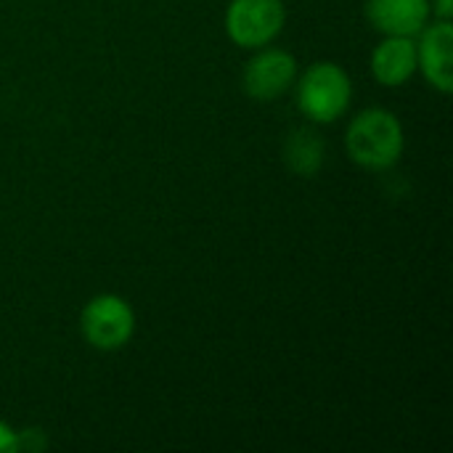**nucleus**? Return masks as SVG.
Here are the masks:
<instances>
[{
    "instance_id": "nucleus-1",
    "label": "nucleus",
    "mask_w": 453,
    "mask_h": 453,
    "mask_svg": "<svg viewBox=\"0 0 453 453\" xmlns=\"http://www.w3.org/2000/svg\"><path fill=\"white\" fill-rule=\"evenodd\" d=\"M348 157L364 170H390L398 165L406 149V135L401 119L382 106H372L358 111L345 130Z\"/></svg>"
},
{
    "instance_id": "nucleus-2",
    "label": "nucleus",
    "mask_w": 453,
    "mask_h": 453,
    "mask_svg": "<svg viewBox=\"0 0 453 453\" xmlns=\"http://www.w3.org/2000/svg\"><path fill=\"white\" fill-rule=\"evenodd\" d=\"M295 101L305 119L316 125L337 122L353 101V80L334 61H316L295 80Z\"/></svg>"
},
{
    "instance_id": "nucleus-3",
    "label": "nucleus",
    "mask_w": 453,
    "mask_h": 453,
    "mask_svg": "<svg viewBox=\"0 0 453 453\" xmlns=\"http://www.w3.org/2000/svg\"><path fill=\"white\" fill-rule=\"evenodd\" d=\"M80 332L85 342L101 353L122 350L135 334V311L119 295H96L80 313Z\"/></svg>"
},
{
    "instance_id": "nucleus-4",
    "label": "nucleus",
    "mask_w": 453,
    "mask_h": 453,
    "mask_svg": "<svg viewBox=\"0 0 453 453\" xmlns=\"http://www.w3.org/2000/svg\"><path fill=\"white\" fill-rule=\"evenodd\" d=\"M287 24L284 0H231L226 8V32L234 45L257 50L271 45Z\"/></svg>"
},
{
    "instance_id": "nucleus-5",
    "label": "nucleus",
    "mask_w": 453,
    "mask_h": 453,
    "mask_svg": "<svg viewBox=\"0 0 453 453\" xmlns=\"http://www.w3.org/2000/svg\"><path fill=\"white\" fill-rule=\"evenodd\" d=\"M297 74V58L289 50L263 45L244 64L242 85L255 101H276L295 85Z\"/></svg>"
},
{
    "instance_id": "nucleus-6",
    "label": "nucleus",
    "mask_w": 453,
    "mask_h": 453,
    "mask_svg": "<svg viewBox=\"0 0 453 453\" xmlns=\"http://www.w3.org/2000/svg\"><path fill=\"white\" fill-rule=\"evenodd\" d=\"M417 72L438 93L453 90V24L449 19H433L417 37Z\"/></svg>"
},
{
    "instance_id": "nucleus-7",
    "label": "nucleus",
    "mask_w": 453,
    "mask_h": 453,
    "mask_svg": "<svg viewBox=\"0 0 453 453\" xmlns=\"http://www.w3.org/2000/svg\"><path fill=\"white\" fill-rule=\"evenodd\" d=\"M366 19L369 24L385 37H417L430 21L433 8L430 0H366Z\"/></svg>"
},
{
    "instance_id": "nucleus-8",
    "label": "nucleus",
    "mask_w": 453,
    "mask_h": 453,
    "mask_svg": "<svg viewBox=\"0 0 453 453\" xmlns=\"http://www.w3.org/2000/svg\"><path fill=\"white\" fill-rule=\"evenodd\" d=\"M372 74L385 88H401L417 74V40L385 35L372 50Z\"/></svg>"
},
{
    "instance_id": "nucleus-9",
    "label": "nucleus",
    "mask_w": 453,
    "mask_h": 453,
    "mask_svg": "<svg viewBox=\"0 0 453 453\" xmlns=\"http://www.w3.org/2000/svg\"><path fill=\"white\" fill-rule=\"evenodd\" d=\"M284 162L292 173L311 178L324 167V138L311 127H297L284 141Z\"/></svg>"
},
{
    "instance_id": "nucleus-10",
    "label": "nucleus",
    "mask_w": 453,
    "mask_h": 453,
    "mask_svg": "<svg viewBox=\"0 0 453 453\" xmlns=\"http://www.w3.org/2000/svg\"><path fill=\"white\" fill-rule=\"evenodd\" d=\"M13 451H16V430L0 419V453H13Z\"/></svg>"
},
{
    "instance_id": "nucleus-11",
    "label": "nucleus",
    "mask_w": 453,
    "mask_h": 453,
    "mask_svg": "<svg viewBox=\"0 0 453 453\" xmlns=\"http://www.w3.org/2000/svg\"><path fill=\"white\" fill-rule=\"evenodd\" d=\"M433 19H453V0H430Z\"/></svg>"
}]
</instances>
